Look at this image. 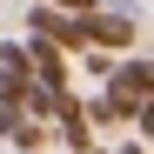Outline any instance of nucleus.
Returning <instances> with one entry per match:
<instances>
[{
  "label": "nucleus",
  "mask_w": 154,
  "mask_h": 154,
  "mask_svg": "<svg viewBox=\"0 0 154 154\" xmlns=\"http://www.w3.org/2000/svg\"><path fill=\"white\" fill-rule=\"evenodd\" d=\"M14 154H20V147H14Z\"/></svg>",
  "instance_id": "6e6552de"
},
{
  "label": "nucleus",
  "mask_w": 154,
  "mask_h": 154,
  "mask_svg": "<svg viewBox=\"0 0 154 154\" xmlns=\"http://www.w3.org/2000/svg\"><path fill=\"white\" fill-rule=\"evenodd\" d=\"M20 47H27V81H34V87H47V94L74 87V54H60V47L40 40V34H27Z\"/></svg>",
  "instance_id": "f03ea898"
},
{
  "label": "nucleus",
  "mask_w": 154,
  "mask_h": 154,
  "mask_svg": "<svg viewBox=\"0 0 154 154\" xmlns=\"http://www.w3.org/2000/svg\"><path fill=\"white\" fill-rule=\"evenodd\" d=\"M47 7H60V14H94L100 0H47Z\"/></svg>",
  "instance_id": "423d86ee"
},
{
  "label": "nucleus",
  "mask_w": 154,
  "mask_h": 154,
  "mask_svg": "<svg viewBox=\"0 0 154 154\" xmlns=\"http://www.w3.org/2000/svg\"><path fill=\"white\" fill-rule=\"evenodd\" d=\"M107 94H121V100H134V107H147V60H141V54H134V60H114Z\"/></svg>",
  "instance_id": "20e7f679"
},
{
  "label": "nucleus",
  "mask_w": 154,
  "mask_h": 154,
  "mask_svg": "<svg viewBox=\"0 0 154 154\" xmlns=\"http://www.w3.org/2000/svg\"><path fill=\"white\" fill-rule=\"evenodd\" d=\"M27 34L54 40L60 54H81V47H87V34H81V14H60V7H47V0H34V7H27Z\"/></svg>",
  "instance_id": "7ed1b4c3"
},
{
  "label": "nucleus",
  "mask_w": 154,
  "mask_h": 154,
  "mask_svg": "<svg viewBox=\"0 0 154 154\" xmlns=\"http://www.w3.org/2000/svg\"><path fill=\"white\" fill-rule=\"evenodd\" d=\"M81 67L94 74V81H107V74H114V54H100V47H81Z\"/></svg>",
  "instance_id": "39448f33"
},
{
  "label": "nucleus",
  "mask_w": 154,
  "mask_h": 154,
  "mask_svg": "<svg viewBox=\"0 0 154 154\" xmlns=\"http://www.w3.org/2000/svg\"><path fill=\"white\" fill-rule=\"evenodd\" d=\"M121 154H147V141H141V134H134V141H127V147H121Z\"/></svg>",
  "instance_id": "0eeeda50"
},
{
  "label": "nucleus",
  "mask_w": 154,
  "mask_h": 154,
  "mask_svg": "<svg viewBox=\"0 0 154 154\" xmlns=\"http://www.w3.org/2000/svg\"><path fill=\"white\" fill-rule=\"evenodd\" d=\"M81 34H87V47H100V54H127V47L141 40V20L114 14V7H94V14H81Z\"/></svg>",
  "instance_id": "f257e3e1"
}]
</instances>
